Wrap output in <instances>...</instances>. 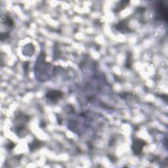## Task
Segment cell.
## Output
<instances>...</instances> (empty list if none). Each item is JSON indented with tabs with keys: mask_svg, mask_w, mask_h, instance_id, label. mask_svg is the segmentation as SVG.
I'll return each mask as SVG.
<instances>
[{
	"mask_svg": "<svg viewBox=\"0 0 168 168\" xmlns=\"http://www.w3.org/2000/svg\"><path fill=\"white\" fill-rule=\"evenodd\" d=\"M129 3V1H122V2H119L115 6L114 9H113L114 12L116 14L118 13L119 12L122 11L123 9H124L126 7H127Z\"/></svg>",
	"mask_w": 168,
	"mask_h": 168,
	"instance_id": "7",
	"label": "cell"
},
{
	"mask_svg": "<svg viewBox=\"0 0 168 168\" xmlns=\"http://www.w3.org/2000/svg\"><path fill=\"white\" fill-rule=\"evenodd\" d=\"M10 36V34H9V32H2V35H1V40L2 41H4L5 40H7L9 37Z\"/></svg>",
	"mask_w": 168,
	"mask_h": 168,
	"instance_id": "11",
	"label": "cell"
},
{
	"mask_svg": "<svg viewBox=\"0 0 168 168\" xmlns=\"http://www.w3.org/2000/svg\"><path fill=\"white\" fill-rule=\"evenodd\" d=\"M132 67V53L129 52L128 53L127 58L125 63V67L127 68H131Z\"/></svg>",
	"mask_w": 168,
	"mask_h": 168,
	"instance_id": "9",
	"label": "cell"
},
{
	"mask_svg": "<svg viewBox=\"0 0 168 168\" xmlns=\"http://www.w3.org/2000/svg\"><path fill=\"white\" fill-rule=\"evenodd\" d=\"M131 93H128V92H124V93H122L121 94H119V96H120V97L123 99H125L126 98H127L128 96L131 95Z\"/></svg>",
	"mask_w": 168,
	"mask_h": 168,
	"instance_id": "12",
	"label": "cell"
},
{
	"mask_svg": "<svg viewBox=\"0 0 168 168\" xmlns=\"http://www.w3.org/2000/svg\"><path fill=\"white\" fill-rule=\"evenodd\" d=\"M16 145L12 141H9L7 145H6V148H7L8 151H11V150H13L15 147Z\"/></svg>",
	"mask_w": 168,
	"mask_h": 168,
	"instance_id": "10",
	"label": "cell"
},
{
	"mask_svg": "<svg viewBox=\"0 0 168 168\" xmlns=\"http://www.w3.org/2000/svg\"><path fill=\"white\" fill-rule=\"evenodd\" d=\"M41 145H42V142L41 141L37 139H35L31 143L29 144L28 147H29L30 151L31 152H34L35 151V150H37L39 148H40Z\"/></svg>",
	"mask_w": 168,
	"mask_h": 168,
	"instance_id": "8",
	"label": "cell"
},
{
	"mask_svg": "<svg viewBox=\"0 0 168 168\" xmlns=\"http://www.w3.org/2000/svg\"><path fill=\"white\" fill-rule=\"evenodd\" d=\"M63 92L58 91V90L52 89L48 91L45 94V97L47 100L51 101L53 104H57L60 99H61L63 97Z\"/></svg>",
	"mask_w": 168,
	"mask_h": 168,
	"instance_id": "3",
	"label": "cell"
},
{
	"mask_svg": "<svg viewBox=\"0 0 168 168\" xmlns=\"http://www.w3.org/2000/svg\"><path fill=\"white\" fill-rule=\"evenodd\" d=\"M2 22L3 24V25H5V26H6L7 28H9L14 27V25H15L13 19H12L11 16L9 15H5V16H2Z\"/></svg>",
	"mask_w": 168,
	"mask_h": 168,
	"instance_id": "6",
	"label": "cell"
},
{
	"mask_svg": "<svg viewBox=\"0 0 168 168\" xmlns=\"http://www.w3.org/2000/svg\"><path fill=\"white\" fill-rule=\"evenodd\" d=\"M155 17L156 21H161L167 23V7L163 2H158L156 4Z\"/></svg>",
	"mask_w": 168,
	"mask_h": 168,
	"instance_id": "2",
	"label": "cell"
},
{
	"mask_svg": "<svg viewBox=\"0 0 168 168\" xmlns=\"http://www.w3.org/2000/svg\"><path fill=\"white\" fill-rule=\"evenodd\" d=\"M30 117L22 112H17L15 116L14 123L16 134L19 137H25L27 134L26 124L30 122Z\"/></svg>",
	"mask_w": 168,
	"mask_h": 168,
	"instance_id": "1",
	"label": "cell"
},
{
	"mask_svg": "<svg viewBox=\"0 0 168 168\" xmlns=\"http://www.w3.org/2000/svg\"><path fill=\"white\" fill-rule=\"evenodd\" d=\"M28 67H29V62H25L24 64V70H25V74L28 73Z\"/></svg>",
	"mask_w": 168,
	"mask_h": 168,
	"instance_id": "13",
	"label": "cell"
},
{
	"mask_svg": "<svg viewBox=\"0 0 168 168\" xmlns=\"http://www.w3.org/2000/svg\"><path fill=\"white\" fill-rule=\"evenodd\" d=\"M147 145V142L145 141H143L141 139H133V142H132L131 145V148L132 151H133V153L136 156H139L142 154L143 148L145 146Z\"/></svg>",
	"mask_w": 168,
	"mask_h": 168,
	"instance_id": "4",
	"label": "cell"
},
{
	"mask_svg": "<svg viewBox=\"0 0 168 168\" xmlns=\"http://www.w3.org/2000/svg\"><path fill=\"white\" fill-rule=\"evenodd\" d=\"M129 21L128 19H124L122 21H120L118 23L114 26V28L118 30V32L121 33H127V32H131L132 30L131 29L129 28L128 25Z\"/></svg>",
	"mask_w": 168,
	"mask_h": 168,
	"instance_id": "5",
	"label": "cell"
}]
</instances>
